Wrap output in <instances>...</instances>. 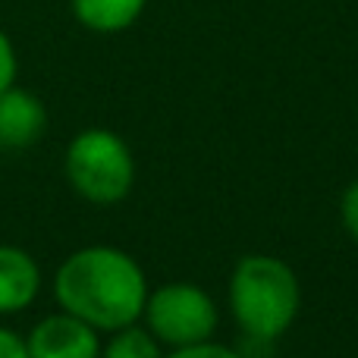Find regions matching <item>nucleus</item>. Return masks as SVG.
I'll list each match as a JSON object with an SVG mask.
<instances>
[{
  "instance_id": "nucleus-1",
  "label": "nucleus",
  "mask_w": 358,
  "mask_h": 358,
  "mask_svg": "<svg viewBox=\"0 0 358 358\" xmlns=\"http://www.w3.org/2000/svg\"><path fill=\"white\" fill-rule=\"evenodd\" d=\"M54 299L101 334L138 324L148 302V277L129 252L85 245L63 258L54 273Z\"/></svg>"
},
{
  "instance_id": "nucleus-2",
  "label": "nucleus",
  "mask_w": 358,
  "mask_h": 358,
  "mask_svg": "<svg viewBox=\"0 0 358 358\" xmlns=\"http://www.w3.org/2000/svg\"><path fill=\"white\" fill-rule=\"evenodd\" d=\"M302 305L299 277L277 255H245L229 277V311L248 340L273 343Z\"/></svg>"
},
{
  "instance_id": "nucleus-3",
  "label": "nucleus",
  "mask_w": 358,
  "mask_h": 358,
  "mask_svg": "<svg viewBox=\"0 0 358 358\" xmlns=\"http://www.w3.org/2000/svg\"><path fill=\"white\" fill-rule=\"evenodd\" d=\"M63 173L79 198L92 204H117L136 185V157L113 129H82L63 155Z\"/></svg>"
},
{
  "instance_id": "nucleus-4",
  "label": "nucleus",
  "mask_w": 358,
  "mask_h": 358,
  "mask_svg": "<svg viewBox=\"0 0 358 358\" xmlns=\"http://www.w3.org/2000/svg\"><path fill=\"white\" fill-rule=\"evenodd\" d=\"M142 317L157 343L170 349L204 343L217 330L214 299L195 283H164L157 289H148Z\"/></svg>"
},
{
  "instance_id": "nucleus-5",
  "label": "nucleus",
  "mask_w": 358,
  "mask_h": 358,
  "mask_svg": "<svg viewBox=\"0 0 358 358\" xmlns=\"http://www.w3.org/2000/svg\"><path fill=\"white\" fill-rule=\"evenodd\" d=\"M31 358H101V330L69 311L48 315L25 334Z\"/></svg>"
},
{
  "instance_id": "nucleus-6",
  "label": "nucleus",
  "mask_w": 358,
  "mask_h": 358,
  "mask_svg": "<svg viewBox=\"0 0 358 358\" xmlns=\"http://www.w3.org/2000/svg\"><path fill=\"white\" fill-rule=\"evenodd\" d=\"M48 132V107L29 88L0 92V151H25Z\"/></svg>"
},
{
  "instance_id": "nucleus-7",
  "label": "nucleus",
  "mask_w": 358,
  "mask_h": 358,
  "mask_svg": "<svg viewBox=\"0 0 358 358\" xmlns=\"http://www.w3.org/2000/svg\"><path fill=\"white\" fill-rule=\"evenodd\" d=\"M44 273L35 255L0 242V315H19L41 296Z\"/></svg>"
},
{
  "instance_id": "nucleus-8",
  "label": "nucleus",
  "mask_w": 358,
  "mask_h": 358,
  "mask_svg": "<svg viewBox=\"0 0 358 358\" xmlns=\"http://www.w3.org/2000/svg\"><path fill=\"white\" fill-rule=\"evenodd\" d=\"M148 0H69L76 22L98 35H117L138 22Z\"/></svg>"
},
{
  "instance_id": "nucleus-9",
  "label": "nucleus",
  "mask_w": 358,
  "mask_h": 358,
  "mask_svg": "<svg viewBox=\"0 0 358 358\" xmlns=\"http://www.w3.org/2000/svg\"><path fill=\"white\" fill-rule=\"evenodd\" d=\"M101 358H164L161 343L148 327H120L110 334V340L101 343Z\"/></svg>"
},
{
  "instance_id": "nucleus-10",
  "label": "nucleus",
  "mask_w": 358,
  "mask_h": 358,
  "mask_svg": "<svg viewBox=\"0 0 358 358\" xmlns=\"http://www.w3.org/2000/svg\"><path fill=\"white\" fill-rule=\"evenodd\" d=\"M16 76H19V54H16V44L13 38L0 29V92H6L10 85H16Z\"/></svg>"
},
{
  "instance_id": "nucleus-11",
  "label": "nucleus",
  "mask_w": 358,
  "mask_h": 358,
  "mask_svg": "<svg viewBox=\"0 0 358 358\" xmlns=\"http://www.w3.org/2000/svg\"><path fill=\"white\" fill-rule=\"evenodd\" d=\"M164 358H245V355L233 346H220V343L204 340V343H195V346L173 349V352L164 355Z\"/></svg>"
},
{
  "instance_id": "nucleus-12",
  "label": "nucleus",
  "mask_w": 358,
  "mask_h": 358,
  "mask_svg": "<svg viewBox=\"0 0 358 358\" xmlns=\"http://www.w3.org/2000/svg\"><path fill=\"white\" fill-rule=\"evenodd\" d=\"M340 214H343V227H346V233L358 242V179L349 182V189L343 192Z\"/></svg>"
},
{
  "instance_id": "nucleus-13",
  "label": "nucleus",
  "mask_w": 358,
  "mask_h": 358,
  "mask_svg": "<svg viewBox=\"0 0 358 358\" xmlns=\"http://www.w3.org/2000/svg\"><path fill=\"white\" fill-rule=\"evenodd\" d=\"M0 358H31L25 336L16 334L13 327H3V324H0Z\"/></svg>"
}]
</instances>
